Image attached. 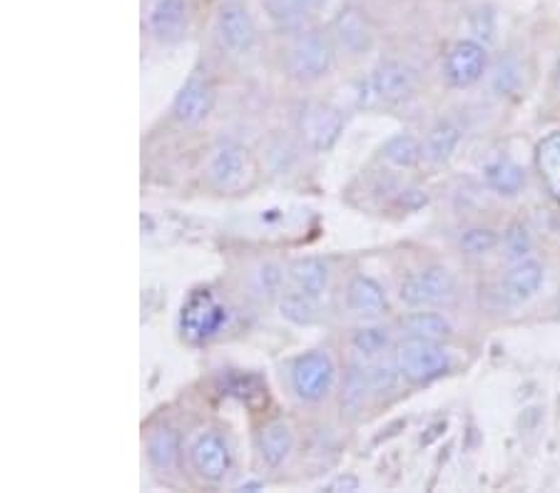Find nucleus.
Here are the masks:
<instances>
[{
  "instance_id": "obj_1",
  "label": "nucleus",
  "mask_w": 560,
  "mask_h": 493,
  "mask_svg": "<svg viewBox=\"0 0 560 493\" xmlns=\"http://www.w3.org/2000/svg\"><path fill=\"white\" fill-rule=\"evenodd\" d=\"M417 70L401 60H384L361 83V103L364 105H401L417 95Z\"/></svg>"
},
{
  "instance_id": "obj_2",
  "label": "nucleus",
  "mask_w": 560,
  "mask_h": 493,
  "mask_svg": "<svg viewBox=\"0 0 560 493\" xmlns=\"http://www.w3.org/2000/svg\"><path fill=\"white\" fill-rule=\"evenodd\" d=\"M458 294L456 277L446 267L431 265L409 272L399 284V297L411 309H431L451 304Z\"/></svg>"
},
{
  "instance_id": "obj_3",
  "label": "nucleus",
  "mask_w": 560,
  "mask_h": 493,
  "mask_svg": "<svg viewBox=\"0 0 560 493\" xmlns=\"http://www.w3.org/2000/svg\"><path fill=\"white\" fill-rule=\"evenodd\" d=\"M396 366L409 384H431L451 369V356L444 342L406 337L396 349Z\"/></svg>"
},
{
  "instance_id": "obj_4",
  "label": "nucleus",
  "mask_w": 560,
  "mask_h": 493,
  "mask_svg": "<svg viewBox=\"0 0 560 493\" xmlns=\"http://www.w3.org/2000/svg\"><path fill=\"white\" fill-rule=\"evenodd\" d=\"M334 40L324 31H306L296 35L287 56L289 73L302 83H314L324 78L334 66Z\"/></svg>"
},
{
  "instance_id": "obj_5",
  "label": "nucleus",
  "mask_w": 560,
  "mask_h": 493,
  "mask_svg": "<svg viewBox=\"0 0 560 493\" xmlns=\"http://www.w3.org/2000/svg\"><path fill=\"white\" fill-rule=\"evenodd\" d=\"M337 384V366L327 352H306L292 366V389L304 401H322Z\"/></svg>"
},
{
  "instance_id": "obj_6",
  "label": "nucleus",
  "mask_w": 560,
  "mask_h": 493,
  "mask_svg": "<svg viewBox=\"0 0 560 493\" xmlns=\"http://www.w3.org/2000/svg\"><path fill=\"white\" fill-rule=\"evenodd\" d=\"M228 325V309L214 300L212 292L197 290L187 297L179 312V327L189 342H205Z\"/></svg>"
},
{
  "instance_id": "obj_7",
  "label": "nucleus",
  "mask_w": 560,
  "mask_h": 493,
  "mask_svg": "<svg viewBox=\"0 0 560 493\" xmlns=\"http://www.w3.org/2000/svg\"><path fill=\"white\" fill-rule=\"evenodd\" d=\"M489 68V50L478 40H456L444 56V78L451 87H471Z\"/></svg>"
},
{
  "instance_id": "obj_8",
  "label": "nucleus",
  "mask_w": 560,
  "mask_h": 493,
  "mask_svg": "<svg viewBox=\"0 0 560 493\" xmlns=\"http://www.w3.org/2000/svg\"><path fill=\"white\" fill-rule=\"evenodd\" d=\"M345 130L339 110H334L327 103H306L300 113V132L306 145L316 152H327Z\"/></svg>"
},
{
  "instance_id": "obj_9",
  "label": "nucleus",
  "mask_w": 560,
  "mask_h": 493,
  "mask_svg": "<svg viewBox=\"0 0 560 493\" xmlns=\"http://www.w3.org/2000/svg\"><path fill=\"white\" fill-rule=\"evenodd\" d=\"M217 35L234 56L249 52L257 40V25L252 21L247 5H242L240 0H228L217 8Z\"/></svg>"
},
{
  "instance_id": "obj_10",
  "label": "nucleus",
  "mask_w": 560,
  "mask_h": 493,
  "mask_svg": "<svg viewBox=\"0 0 560 493\" xmlns=\"http://www.w3.org/2000/svg\"><path fill=\"white\" fill-rule=\"evenodd\" d=\"M217 101V87L212 78L207 73H195L189 75L187 83L179 90L175 103H173V115L179 125H200L207 115L212 113Z\"/></svg>"
},
{
  "instance_id": "obj_11",
  "label": "nucleus",
  "mask_w": 560,
  "mask_h": 493,
  "mask_svg": "<svg viewBox=\"0 0 560 493\" xmlns=\"http://www.w3.org/2000/svg\"><path fill=\"white\" fill-rule=\"evenodd\" d=\"M189 461H192L197 477L210 483H220L232 471L230 446L214 432H207L197 438L192 444V451H189Z\"/></svg>"
},
{
  "instance_id": "obj_12",
  "label": "nucleus",
  "mask_w": 560,
  "mask_h": 493,
  "mask_svg": "<svg viewBox=\"0 0 560 493\" xmlns=\"http://www.w3.org/2000/svg\"><path fill=\"white\" fill-rule=\"evenodd\" d=\"M252 163L247 150L237 145V142H224L217 148L207 165V177L220 190H237L245 185V177L249 175Z\"/></svg>"
},
{
  "instance_id": "obj_13",
  "label": "nucleus",
  "mask_w": 560,
  "mask_h": 493,
  "mask_svg": "<svg viewBox=\"0 0 560 493\" xmlns=\"http://www.w3.org/2000/svg\"><path fill=\"white\" fill-rule=\"evenodd\" d=\"M546 280V267L538 259L526 257L513 262L501 280V294L509 304H523L536 297Z\"/></svg>"
},
{
  "instance_id": "obj_14",
  "label": "nucleus",
  "mask_w": 560,
  "mask_h": 493,
  "mask_svg": "<svg viewBox=\"0 0 560 493\" xmlns=\"http://www.w3.org/2000/svg\"><path fill=\"white\" fill-rule=\"evenodd\" d=\"M331 33L334 40H337L349 56H364V52L372 50L374 45L372 25H369L366 15L361 13L359 8H347V11H341L334 17Z\"/></svg>"
},
{
  "instance_id": "obj_15",
  "label": "nucleus",
  "mask_w": 560,
  "mask_h": 493,
  "mask_svg": "<svg viewBox=\"0 0 560 493\" xmlns=\"http://www.w3.org/2000/svg\"><path fill=\"white\" fill-rule=\"evenodd\" d=\"M347 307L354 314H359V317L376 319L388 312V300H386V292L382 290V284L376 280L357 274L351 277L347 284Z\"/></svg>"
},
{
  "instance_id": "obj_16",
  "label": "nucleus",
  "mask_w": 560,
  "mask_h": 493,
  "mask_svg": "<svg viewBox=\"0 0 560 493\" xmlns=\"http://www.w3.org/2000/svg\"><path fill=\"white\" fill-rule=\"evenodd\" d=\"M150 31L162 43H175L187 31V0H158L150 11Z\"/></svg>"
},
{
  "instance_id": "obj_17",
  "label": "nucleus",
  "mask_w": 560,
  "mask_h": 493,
  "mask_svg": "<svg viewBox=\"0 0 560 493\" xmlns=\"http://www.w3.org/2000/svg\"><path fill=\"white\" fill-rule=\"evenodd\" d=\"M460 140H464V130L456 120H439L429 130L427 142H423V157L431 165H446L456 155Z\"/></svg>"
},
{
  "instance_id": "obj_18",
  "label": "nucleus",
  "mask_w": 560,
  "mask_h": 493,
  "mask_svg": "<svg viewBox=\"0 0 560 493\" xmlns=\"http://www.w3.org/2000/svg\"><path fill=\"white\" fill-rule=\"evenodd\" d=\"M257 448L267 466H282L294 448V434L284 421H269L259 429Z\"/></svg>"
},
{
  "instance_id": "obj_19",
  "label": "nucleus",
  "mask_w": 560,
  "mask_h": 493,
  "mask_svg": "<svg viewBox=\"0 0 560 493\" xmlns=\"http://www.w3.org/2000/svg\"><path fill=\"white\" fill-rule=\"evenodd\" d=\"M289 280H292L294 290L304 292L312 300H319L329 290V267L316 257H302L289 267Z\"/></svg>"
},
{
  "instance_id": "obj_20",
  "label": "nucleus",
  "mask_w": 560,
  "mask_h": 493,
  "mask_svg": "<svg viewBox=\"0 0 560 493\" xmlns=\"http://www.w3.org/2000/svg\"><path fill=\"white\" fill-rule=\"evenodd\" d=\"M536 169L548 195L560 202V130L546 134V138L538 142Z\"/></svg>"
},
{
  "instance_id": "obj_21",
  "label": "nucleus",
  "mask_w": 560,
  "mask_h": 493,
  "mask_svg": "<svg viewBox=\"0 0 560 493\" xmlns=\"http://www.w3.org/2000/svg\"><path fill=\"white\" fill-rule=\"evenodd\" d=\"M401 329L406 331V337L431 339V342H448L451 334H454V327H451L444 314L429 309L406 314L401 319Z\"/></svg>"
},
{
  "instance_id": "obj_22",
  "label": "nucleus",
  "mask_w": 560,
  "mask_h": 493,
  "mask_svg": "<svg viewBox=\"0 0 560 493\" xmlns=\"http://www.w3.org/2000/svg\"><path fill=\"white\" fill-rule=\"evenodd\" d=\"M483 179L493 192L505 195V197L518 195L523 190V185H526V175H523V169L509 157L491 160V163L483 167Z\"/></svg>"
},
{
  "instance_id": "obj_23",
  "label": "nucleus",
  "mask_w": 560,
  "mask_h": 493,
  "mask_svg": "<svg viewBox=\"0 0 560 493\" xmlns=\"http://www.w3.org/2000/svg\"><path fill=\"white\" fill-rule=\"evenodd\" d=\"M382 157L396 169H411L423 160V142L409 132H401L386 142Z\"/></svg>"
},
{
  "instance_id": "obj_24",
  "label": "nucleus",
  "mask_w": 560,
  "mask_h": 493,
  "mask_svg": "<svg viewBox=\"0 0 560 493\" xmlns=\"http://www.w3.org/2000/svg\"><path fill=\"white\" fill-rule=\"evenodd\" d=\"M179 448H183V442H179V434L175 429H160L148 442V459L155 469L170 471L175 469L179 459Z\"/></svg>"
},
{
  "instance_id": "obj_25",
  "label": "nucleus",
  "mask_w": 560,
  "mask_h": 493,
  "mask_svg": "<svg viewBox=\"0 0 560 493\" xmlns=\"http://www.w3.org/2000/svg\"><path fill=\"white\" fill-rule=\"evenodd\" d=\"M388 347H392V337H388V331L384 327H359L354 334H351V349L364 359H378Z\"/></svg>"
},
{
  "instance_id": "obj_26",
  "label": "nucleus",
  "mask_w": 560,
  "mask_h": 493,
  "mask_svg": "<svg viewBox=\"0 0 560 493\" xmlns=\"http://www.w3.org/2000/svg\"><path fill=\"white\" fill-rule=\"evenodd\" d=\"M460 253L468 257L491 255L495 247H501V235L491 227H468L458 237Z\"/></svg>"
},
{
  "instance_id": "obj_27",
  "label": "nucleus",
  "mask_w": 560,
  "mask_h": 493,
  "mask_svg": "<svg viewBox=\"0 0 560 493\" xmlns=\"http://www.w3.org/2000/svg\"><path fill=\"white\" fill-rule=\"evenodd\" d=\"M501 249H503V257L509 259L511 265L526 259L533 253V237H530V230L526 227V224L523 222L509 224L501 235Z\"/></svg>"
},
{
  "instance_id": "obj_28",
  "label": "nucleus",
  "mask_w": 560,
  "mask_h": 493,
  "mask_svg": "<svg viewBox=\"0 0 560 493\" xmlns=\"http://www.w3.org/2000/svg\"><path fill=\"white\" fill-rule=\"evenodd\" d=\"M314 302L312 297H306L304 292L294 290V292H284L282 294V304H279V309H282V317H287L289 321H294V325H312L314 321Z\"/></svg>"
},
{
  "instance_id": "obj_29",
  "label": "nucleus",
  "mask_w": 560,
  "mask_h": 493,
  "mask_svg": "<svg viewBox=\"0 0 560 493\" xmlns=\"http://www.w3.org/2000/svg\"><path fill=\"white\" fill-rule=\"evenodd\" d=\"M369 376V387H372L374 394H386L396 387V382H399V366L394 364H374L372 369H366Z\"/></svg>"
},
{
  "instance_id": "obj_30",
  "label": "nucleus",
  "mask_w": 560,
  "mask_h": 493,
  "mask_svg": "<svg viewBox=\"0 0 560 493\" xmlns=\"http://www.w3.org/2000/svg\"><path fill=\"white\" fill-rule=\"evenodd\" d=\"M294 3L300 5L302 11L310 13V11H316V8H322L324 3H327V0H294Z\"/></svg>"
},
{
  "instance_id": "obj_31",
  "label": "nucleus",
  "mask_w": 560,
  "mask_h": 493,
  "mask_svg": "<svg viewBox=\"0 0 560 493\" xmlns=\"http://www.w3.org/2000/svg\"><path fill=\"white\" fill-rule=\"evenodd\" d=\"M553 87H556V93H558V97H560V60H558V66H556V70H553Z\"/></svg>"
}]
</instances>
